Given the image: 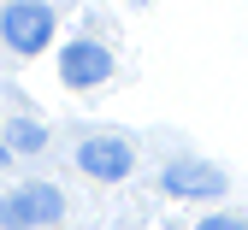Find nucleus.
<instances>
[{
  "label": "nucleus",
  "instance_id": "obj_1",
  "mask_svg": "<svg viewBox=\"0 0 248 230\" xmlns=\"http://www.w3.org/2000/svg\"><path fill=\"white\" fill-rule=\"evenodd\" d=\"M59 213H65V195L53 183H30V189L0 195V224L6 230H36V224H53Z\"/></svg>",
  "mask_w": 248,
  "mask_h": 230
},
{
  "label": "nucleus",
  "instance_id": "obj_2",
  "mask_svg": "<svg viewBox=\"0 0 248 230\" xmlns=\"http://www.w3.org/2000/svg\"><path fill=\"white\" fill-rule=\"evenodd\" d=\"M0 36L18 53H42L53 42V6H42V0H12V6L0 12Z\"/></svg>",
  "mask_w": 248,
  "mask_h": 230
},
{
  "label": "nucleus",
  "instance_id": "obj_3",
  "mask_svg": "<svg viewBox=\"0 0 248 230\" xmlns=\"http://www.w3.org/2000/svg\"><path fill=\"white\" fill-rule=\"evenodd\" d=\"M160 189L177 201H207V195H225V171L207 166V159H171L160 171Z\"/></svg>",
  "mask_w": 248,
  "mask_h": 230
},
{
  "label": "nucleus",
  "instance_id": "obj_4",
  "mask_svg": "<svg viewBox=\"0 0 248 230\" xmlns=\"http://www.w3.org/2000/svg\"><path fill=\"white\" fill-rule=\"evenodd\" d=\"M59 77H65L71 89H95V83H107L112 77V47H101V42H71V47H59Z\"/></svg>",
  "mask_w": 248,
  "mask_h": 230
},
{
  "label": "nucleus",
  "instance_id": "obj_5",
  "mask_svg": "<svg viewBox=\"0 0 248 230\" xmlns=\"http://www.w3.org/2000/svg\"><path fill=\"white\" fill-rule=\"evenodd\" d=\"M77 166L89 177H101V183H118V177H130L136 153H130V142H118V136H89L77 148Z\"/></svg>",
  "mask_w": 248,
  "mask_h": 230
},
{
  "label": "nucleus",
  "instance_id": "obj_6",
  "mask_svg": "<svg viewBox=\"0 0 248 230\" xmlns=\"http://www.w3.org/2000/svg\"><path fill=\"white\" fill-rule=\"evenodd\" d=\"M47 148V130L36 118H12L6 124V153H42Z\"/></svg>",
  "mask_w": 248,
  "mask_h": 230
},
{
  "label": "nucleus",
  "instance_id": "obj_7",
  "mask_svg": "<svg viewBox=\"0 0 248 230\" xmlns=\"http://www.w3.org/2000/svg\"><path fill=\"white\" fill-rule=\"evenodd\" d=\"M195 230H248V224H242V218H201Z\"/></svg>",
  "mask_w": 248,
  "mask_h": 230
},
{
  "label": "nucleus",
  "instance_id": "obj_8",
  "mask_svg": "<svg viewBox=\"0 0 248 230\" xmlns=\"http://www.w3.org/2000/svg\"><path fill=\"white\" fill-rule=\"evenodd\" d=\"M0 166H6V142H0Z\"/></svg>",
  "mask_w": 248,
  "mask_h": 230
}]
</instances>
